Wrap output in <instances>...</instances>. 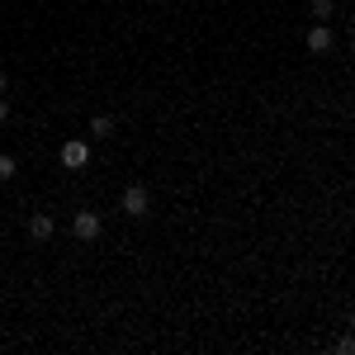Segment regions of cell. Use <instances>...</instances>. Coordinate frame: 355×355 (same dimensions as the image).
<instances>
[{
	"mask_svg": "<svg viewBox=\"0 0 355 355\" xmlns=\"http://www.w3.org/2000/svg\"><path fill=\"white\" fill-rule=\"evenodd\" d=\"M308 10H313V19H318V24H327V19H331V10H336V0H313Z\"/></svg>",
	"mask_w": 355,
	"mask_h": 355,
	"instance_id": "7",
	"label": "cell"
},
{
	"mask_svg": "<svg viewBox=\"0 0 355 355\" xmlns=\"http://www.w3.org/2000/svg\"><path fill=\"white\" fill-rule=\"evenodd\" d=\"M119 209H123L128 218H147V214H152V194H147V185H128V190L119 194Z\"/></svg>",
	"mask_w": 355,
	"mask_h": 355,
	"instance_id": "1",
	"label": "cell"
},
{
	"mask_svg": "<svg viewBox=\"0 0 355 355\" xmlns=\"http://www.w3.org/2000/svg\"><path fill=\"white\" fill-rule=\"evenodd\" d=\"M5 119H10V100L0 95V123H5Z\"/></svg>",
	"mask_w": 355,
	"mask_h": 355,
	"instance_id": "10",
	"label": "cell"
},
{
	"mask_svg": "<svg viewBox=\"0 0 355 355\" xmlns=\"http://www.w3.org/2000/svg\"><path fill=\"white\" fill-rule=\"evenodd\" d=\"M5 90H10V81H5V76H0V95H5Z\"/></svg>",
	"mask_w": 355,
	"mask_h": 355,
	"instance_id": "11",
	"label": "cell"
},
{
	"mask_svg": "<svg viewBox=\"0 0 355 355\" xmlns=\"http://www.w3.org/2000/svg\"><path fill=\"white\" fill-rule=\"evenodd\" d=\"M336 355H355V336H336Z\"/></svg>",
	"mask_w": 355,
	"mask_h": 355,
	"instance_id": "9",
	"label": "cell"
},
{
	"mask_svg": "<svg viewBox=\"0 0 355 355\" xmlns=\"http://www.w3.org/2000/svg\"><path fill=\"white\" fill-rule=\"evenodd\" d=\"M62 166H67V171L90 166V142H85V137H67V142H62Z\"/></svg>",
	"mask_w": 355,
	"mask_h": 355,
	"instance_id": "2",
	"label": "cell"
},
{
	"mask_svg": "<svg viewBox=\"0 0 355 355\" xmlns=\"http://www.w3.org/2000/svg\"><path fill=\"white\" fill-rule=\"evenodd\" d=\"M53 232H57L53 214H33V218H28V237H33V242H53Z\"/></svg>",
	"mask_w": 355,
	"mask_h": 355,
	"instance_id": "4",
	"label": "cell"
},
{
	"mask_svg": "<svg viewBox=\"0 0 355 355\" xmlns=\"http://www.w3.org/2000/svg\"><path fill=\"white\" fill-rule=\"evenodd\" d=\"M303 43H308V53H331V43H336V38H331L327 24H318V28H308V38H303Z\"/></svg>",
	"mask_w": 355,
	"mask_h": 355,
	"instance_id": "5",
	"label": "cell"
},
{
	"mask_svg": "<svg viewBox=\"0 0 355 355\" xmlns=\"http://www.w3.org/2000/svg\"><path fill=\"white\" fill-rule=\"evenodd\" d=\"M351 53H355V38H351Z\"/></svg>",
	"mask_w": 355,
	"mask_h": 355,
	"instance_id": "12",
	"label": "cell"
},
{
	"mask_svg": "<svg viewBox=\"0 0 355 355\" xmlns=\"http://www.w3.org/2000/svg\"><path fill=\"white\" fill-rule=\"evenodd\" d=\"M15 171H19V162L10 152H0V180H15Z\"/></svg>",
	"mask_w": 355,
	"mask_h": 355,
	"instance_id": "8",
	"label": "cell"
},
{
	"mask_svg": "<svg viewBox=\"0 0 355 355\" xmlns=\"http://www.w3.org/2000/svg\"><path fill=\"white\" fill-rule=\"evenodd\" d=\"M100 227H105V223H100V214H90V209H81V214L71 218V232H76V242H95V237H100Z\"/></svg>",
	"mask_w": 355,
	"mask_h": 355,
	"instance_id": "3",
	"label": "cell"
},
{
	"mask_svg": "<svg viewBox=\"0 0 355 355\" xmlns=\"http://www.w3.org/2000/svg\"><path fill=\"white\" fill-rule=\"evenodd\" d=\"M114 133V119L110 114H95V119H90V137H110Z\"/></svg>",
	"mask_w": 355,
	"mask_h": 355,
	"instance_id": "6",
	"label": "cell"
}]
</instances>
